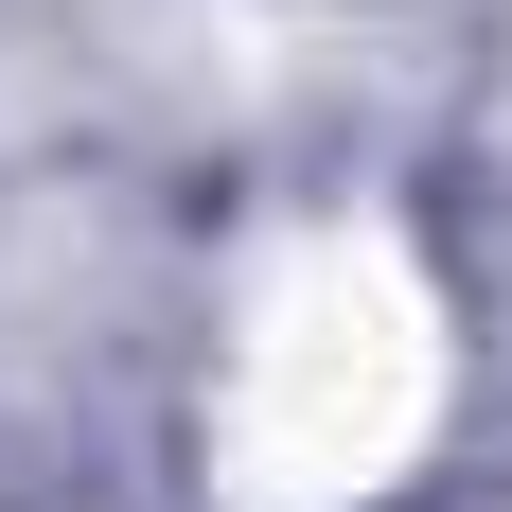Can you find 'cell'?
<instances>
[{
    "label": "cell",
    "instance_id": "1",
    "mask_svg": "<svg viewBox=\"0 0 512 512\" xmlns=\"http://www.w3.org/2000/svg\"><path fill=\"white\" fill-rule=\"evenodd\" d=\"M424 389H442V354H424L407 265L389 248H301L248 301V336H230V460H248V495H283V512L371 495V477L407 460Z\"/></svg>",
    "mask_w": 512,
    "mask_h": 512
}]
</instances>
